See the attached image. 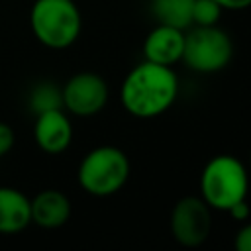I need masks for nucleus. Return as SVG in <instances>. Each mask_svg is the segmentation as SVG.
Returning <instances> with one entry per match:
<instances>
[{
	"mask_svg": "<svg viewBox=\"0 0 251 251\" xmlns=\"http://www.w3.org/2000/svg\"><path fill=\"white\" fill-rule=\"evenodd\" d=\"M129 171V159L120 147L100 145L82 157L76 169V180L84 192L104 198L126 186Z\"/></svg>",
	"mask_w": 251,
	"mask_h": 251,
	"instance_id": "obj_3",
	"label": "nucleus"
},
{
	"mask_svg": "<svg viewBox=\"0 0 251 251\" xmlns=\"http://www.w3.org/2000/svg\"><path fill=\"white\" fill-rule=\"evenodd\" d=\"M233 57V41L218 25H190L184 33L182 63L194 73L212 75L224 71Z\"/></svg>",
	"mask_w": 251,
	"mask_h": 251,
	"instance_id": "obj_5",
	"label": "nucleus"
},
{
	"mask_svg": "<svg viewBox=\"0 0 251 251\" xmlns=\"http://www.w3.org/2000/svg\"><path fill=\"white\" fill-rule=\"evenodd\" d=\"M249 163H251V153H249Z\"/></svg>",
	"mask_w": 251,
	"mask_h": 251,
	"instance_id": "obj_19",
	"label": "nucleus"
},
{
	"mask_svg": "<svg viewBox=\"0 0 251 251\" xmlns=\"http://www.w3.org/2000/svg\"><path fill=\"white\" fill-rule=\"evenodd\" d=\"M184 33L186 29H178L173 25L157 24L143 41V57L145 61L173 67L180 63L184 51Z\"/></svg>",
	"mask_w": 251,
	"mask_h": 251,
	"instance_id": "obj_9",
	"label": "nucleus"
},
{
	"mask_svg": "<svg viewBox=\"0 0 251 251\" xmlns=\"http://www.w3.org/2000/svg\"><path fill=\"white\" fill-rule=\"evenodd\" d=\"M29 224H31L29 198L14 186H0V233L4 235L20 233Z\"/></svg>",
	"mask_w": 251,
	"mask_h": 251,
	"instance_id": "obj_11",
	"label": "nucleus"
},
{
	"mask_svg": "<svg viewBox=\"0 0 251 251\" xmlns=\"http://www.w3.org/2000/svg\"><path fill=\"white\" fill-rule=\"evenodd\" d=\"M249 190V173L245 165L233 155L212 157L200 175V196L204 202L226 212L235 202L245 200Z\"/></svg>",
	"mask_w": 251,
	"mask_h": 251,
	"instance_id": "obj_4",
	"label": "nucleus"
},
{
	"mask_svg": "<svg viewBox=\"0 0 251 251\" xmlns=\"http://www.w3.org/2000/svg\"><path fill=\"white\" fill-rule=\"evenodd\" d=\"M63 108L78 118H90L104 110L108 102L106 80L90 71L73 75L61 88Z\"/></svg>",
	"mask_w": 251,
	"mask_h": 251,
	"instance_id": "obj_7",
	"label": "nucleus"
},
{
	"mask_svg": "<svg viewBox=\"0 0 251 251\" xmlns=\"http://www.w3.org/2000/svg\"><path fill=\"white\" fill-rule=\"evenodd\" d=\"M29 27L41 45L67 49L80 35V10L75 0H35L29 12Z\"/></svg>",
	"mask_w": 251,
	"mask_h": 251,
	"instance_id": "obj_2",
	"label": "nucleus"
},
{
	"mask_svg": "<svg viewBox=\"0 0 251 251\" xmlns=\"http://www.w3.org/2000/svg\"><path fill=\"white\" fill-rule=\"evenodd\" d=\"M226 212H227L235 222H245V220H249V216H251V208H249V204H247V198L235 202V204H233L231 208H227Z\"/></svg>",
	"mask_w": 251,
	"mask_h": 251,
	"instance_id": "obj_17",
	"label": "nucleus"
},
{
	"mask_svg": "<svg viewBox=\"0 0 251 251\" xmlns=\"http://www.w3.org/2000/svg\"><path fill=\"white\" fill-rule=\"evenodd\" d=\"M31 204V224L55 229L69 222L71 218V200L65 192L57 188H45L37 192L33 198H29Z\"/></svg>",
	"mask_w": 251,
	"mask_h": 251,
	"instance_id": "obj_10",
	"label": "nucleus"
},
{
	"mask_svg": "<svg viewBox=\"0 0 251 251\" xmlns=\"http://www.w3.org/2000/svg\"><path fill=\"white\" fill-rule=\"evenodd\" d=\"M233 245L237 251H251V222H247L233 239Z\"/></svg>",
	"mask_w": 251,
	"mask_h": 251,
	"instance_id": "obj_16",
	"label": "nucleus"
},
{
	"mask_svg": "<svg viewBox=\"0 0 251 251\" xmlns=\"http://www.w3.org/2000/svg\"><path fill=\"white\" fill-rule=\"evenodd\" d=\"M169 224L176 243L182 247H198L212 231V208L202 196H184L173 206Z\"/></svg>",
	"mask_w": 251,
	"mask_h": 251,
	"instance_id": "obj_6",
	"label": "nucleus"
},
{
	"mask_svg": "<svg viewBox=\"0 0 251 251\" xmlns=\"http://www.w3.org/2000/svg\"><path fill=\"white\" fill-rule=\"evenodd\" d=\"M178 96V78L173 67L143 61L135 65L120 86L124 110L135 118L149 120L165 114Z\"/></svg>",
	"mask_w": 251,
	"mask_h": 251,
	"instance_id": "obj_1",
	"label": "nucleus"
},
{
	"mask_svg": "<svg viewBox=\"0 0 251 251\" xmlns=\"http://www.w3.org/2000/svg\"><path fill=\"white\" fill-rule=\"evenodd\" d=\"M192 4L194 0H151V14L157 24L188 29L192 25Z\"/></svg>",
	"mask_w": 251,
	"mask_h": 251,
	"instance_id": "obj_12",
	"label": "nucleus"
},
{
	"mask_svg": "<svg viewBox=\"0 0 251 251\" xmlns=\"http://www.w3.org/2000/svg\"><path fill=\"white\" fill-rule=\"evenodd\" d=\"M222 12L224 10L216 0H194L192 25H218Z\"/></svg>",
	"mask_w": 251,
	"mask_h": 251,
	"instance_id": "obj_14",
	"label": "nucleus"
},
{
	"mask_svg": "<svg viewBox=\"0 0 251 251\" xmlns=\"http://www.w3.org/2000/svg\"><path fill=\"white\" fill-rule=\"evenodd\" d=\"M222 10H245L251 6V0H216Z\"/></svg>",
	"mask_w": 251,
	"mask_h": 251,
	"instance_id": "obj_18",
	"label": "nucleus"
},
{
	"mask_svg": "<svg viewBox=\"0 0 251 251\" xmlns=\"http://www.w3.org/2000/svg\"><path fill=\"white\" fill-rule=\"evenodd\" d=\"M29 108H31L33 114H39V112H45V110H53V108H63L61 88L51 84V82L37 84L29 94Z\"/></svg>",
	"mask_w": 251,
	"mask_h": 251,
	"instance_id": "obj_13",
	"label": "nucleus"
},
{
	"mask_svg": "<svg viewBox=\"0 0 251 251\" xmlns=\"http://www.w3.org/2000/svg\"><path fill=\"white\" fill-rule=\"evenodd\" d=\"M16 143V135H14V129L6 124V122H0V159L12 151Z\"/></svg>",
	"mask_w": 251,
	"mask_h": 251,
	"instance_id": "obj_15",
	"label": "nucleus"
},
{
	"mask_svg": "<svg viewBox=\"0 0 251 251\" xmlns=\"http://www.w3.org/2000/svg\"><path fill=\"white\" fill-rule=\"evenodd\" d=\"M33 139L43 153L59 155L69 149L73 141V126L63 108H53L35 114Z\"/></svg>",
	"mask_w": 251,
	"mask_h": 251,
	"instance_id": "obj_8",
	"label": "nucleus"
}]
</instances>
